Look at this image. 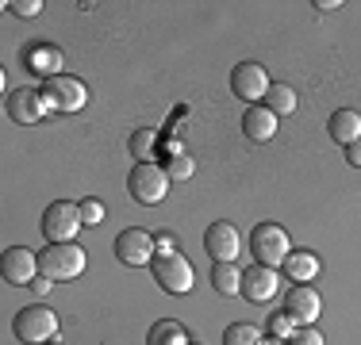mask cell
Returning a JSON list of instances; mask_svg holds the SVG:
<instances>
[{"label": "cell", "instance_id": "obj_1", "mask_svg": "<svg viewBox=\"0 0 361 345\" xmlns=\"http://www.w3.org/2000/svg\"><path fill=\"white\" fill-rule=\"evenodd\" d=\"M85 265H89V257L73 242H47V249L39 253V276H47L50 284L77 280L85 272Z\"/></svg>", "mask_w": 361, "mask_h": 345}, {"label": "cell", "instance_id": "obj_2", "mask_svg": "<svg viewBox=\"0 0 361 345\" xmlns=\"http://www.w3.org/2000/svg\"><path fill=\"white\" fill-rule=\"evenodd\" d=\"M150 272H154V284H158L161 291H169V296H185V291H192V265H188V257L173 249V253H158L150 261Z\"/></svg>", "mask_w": 361, "mask_h": 345}, {"label": "cell", "instance_id": "obj_3", "mask_svg": "<svg viewBox=\"0 0 361 345\" xmlns=\"http://www.w3.org/2000/svg\"><path fill=\"white\" fill-rule=\"evenodd\" d=\"M127 192H131V200L142 203V207L161 203L169 192V172L161 165H154V161H139V165L131 169V177H127Z\"/></svg>", "mask_w": 361, "mask_h": 345}, {"label": "cell", "instance_id": "obj_4", "mask_svg": "<svg viewBox=\"0 0 361 345\" xmlns=\"http://www.w3.org/2000/svg\"><path fill=\"white\" fill-rule=\"evenodd\" d=\"M250 253L257 257V265H285V257L292 253V242H288V230L281 222H257L254 234H250Z\"/></svg>", "mask_w": 361, "mask_h": 345}, {"label": "cell", "instance_id": "obj_5", "mask_svg": "<svg viewBox=\"0 0 361 345\" xmlns=\"http://www.w3.org/2000/svg\"><path fill=\"white\" fill-rule=\"evenodd\" d=\"M12 330H16V338L27 341V345H47V341L58 338V315L42 303H31L16 315Z\"/></svg>", "mask_w": 361, "mask_h": 345}, {"label": "cell", "instance_id": "obj_6", "mask_svg": "<svg viewBox=\"0 0 361 345\" xmlns=\"http://www.w3.org/2000/svg\"><path fill=\"white\" fill-rule=\"evenodd\" d=\"M42 100H47L50 111H81L85 104H89V89H85V81H77L70 73H58L50 77V81H42Z\"/></svg>", "mask_w": 361, "mask_h": 345}, {"label": "cell", "instance_id": "obj_7", "mask_svg": "<svg viewBox=\"0 0 361 345\" xmlns=\"http://www.w3.org/2000/svg\"><path fill=\"white\" fill-rule=\"evenodd\" d=\"M81 203H70V200H54L42 211V234L47 242H73L77 230H81Z\"/></svg>", "mask_w": 361, "mask_h": 345}, {"label": "cell", "instance_id": "obj_8", "mask_svg": "<svg viewBox=\"0 0 361 345\" xmlns=\"http://www.w3.org/2000/svg\"><path fill=\"white\" fill-rule=\"evenodd\" d=\"M0 276L16 288H31L39 280V253L27 246H12L0 253Z\"/></svg>", "mask_w": 361, "mask_h": 345}, {"label": "cell", "instance_id": "obj_9", "mask_svg": "<svg viewBox=\"0 0 361 345\" xmlns=\"http://www.w3.org/2000/svg\"><path fill=\"white\" fill-rule=\"evenodd\" d=\"M116 257L123 265H131V269H142V265H150L154 257H158V246H154V234H146L142 227H127V230H119V238H116Z\"/></svg>", "mask_w": 361, "mask_h": 345}, {"label": "cell", "instance_id": "obj_10", "mask_svg": "<svg viewBox=\"0 0 361 345\" xmlns=\"http://www.w3.org/2000/svg\"><path fill=\"white\" fill-rule=\"evenodd\" d=\"M273 89L269 73H265V65L257 62H238L235 69H231V92H235L238 100H265Z\"/></svg>", "mask_w": 361, "mask_h": 345}, {"label": "cell", "instance_id": "obj_11", "mask_svg": "<svg viewBox=\"0 0 361 345\" xmlns=\"http://www.w3.org/2000/svg\"><path fill=\"white\" fill-rule=\"evenodd\" d=\"M281 291V272L269 269V265H250L243 272V299L250 303H273Z\"/></svg>", "mask_w": 361, "mask_h": 345}, {"label": "cell", "instance_id": "obj_12", "mask_svg": "<svg viewBox=\"0 0 361 345\" xmlns=\"http://www.w3.org/2000/svg\"><path fill=\"white\" fill-rule=\"evenodd\" d=\"M204 249H208L212 261H235L238 249H243V234H238L235 222L219 219L208 227V234H204Z\"/></svg>", "mask_w": 361, "mask_h": 345}, {"label": "cell", "instance_id": "obj_13", "mask_svg": "<svg viewBox=\"0 0 361 345\" xmlns=\"http://www.w3.org/2000/svg\"><path fill=\"white\" fill-rule=\"evenodd\" d=\"M285 310L296 318V326H315V318L323 315V299L312 284H292L285 296Z\"/></svg>", "mask_w": 361, "mask_h": 345}, {"label": "cell", "instance_id": "obj_14", "mask_svg": "<svg viewBox=\"0 0 361 345\" xmlns=\"http://www.w3.org/2000/svg\"><path fill=\"white\" fill-rule=\"evenodd\" d=\"M4 108H8V119H12V123H20V127L39 123V119L50 111L47 100H42V92H35V89H16V92H8Z\"/></svg>", "mask_w": 361, "mask_h": 345}, {"label": "cell", "instance_id": "obj_15", "mask_svg": "<svg viewBox=\"0 0 361 345\" xmlns=\"http://www.w3.org/2000/svg\"><path fill=\"white\" fill-rule=\"evenodd\" d=\"M23 65L31 69L35 77H42V81H50V77H58V69H62V50L50 46V42H31L27 50H23Z\"/></svg>", "mask_w": 361, "mask_h": 345}, {"label": "cell", "instance_id": "obj_16", "mask_svg": "<svg viewBox=\"0 0 361 345\" xmlns=\"http://www.w3.org/2000/svg\"><path fill=\"white\" fill-rule=\"evenodd\" d=\"M243 134L250 138V142H273V134H277V115H273L265 104H250V108L243 111Z\"/></svg>", "mask_w": 361, "mask_h": 345}, {"label": "cell", "instance_id": "obj_17", "mask_svg": "<svg viewBox=\"0 0 361 345\" xmlns=\"http://www.w3.org/2000/svg\"><path fill=\"white\" fill-rule=\"evenodd\" d=\"M281 269H285V276L292 284H312L315 276H319V257H315L312 249H292Z\"/></svg>", "mask_w": 361, "mask_h": 345}, {"label": "cell", "instance_id": "obj_18", "mask_svg": "<svg viewBox=\"0 0 361 345\" xmlns=\"http://www.w3.org/2000/svg\"><path fill=\"white\" fill-rule=\"evenodd\" d=\"M326 131H331V138H334V142H342V146L357 142V138H361V111L338 108L331 115V123H326Z\"/></svg>", "mask_w": 361, "mask_h": 345}, {"label": "cell", "instance_id": "obj_19", "mask_svg": "<svg viewBox=\"0 0 361 345\" xmlns=\"http://www.w3.org/2000/svg\"><path fill=\"white\" fill-rule=\"evenodd\" d=\"M243 272L246 269H238L235 261H216L212 265V288H216L219 296H227V299L243 296Z\"/></svg>", "mask_w": 361, "mask_h": 345}, {"label": "cell", "instance_id": "obj_20", "mask_svg": "<svg viewBox=\"0 0 361 345\" xmlns=\"http://www.w3.org/2000/svg\"><path fill=\"white\" fill-rule=\"evenodd\" d=\"M146 345H192V341H188V330L177 318H158L146 334Z\"/></svg>", "mask_w": 361, "mask_h": 345}, {"label": "cell", "instance_id": "obj_21", "mask_svg": "<svg viewBox=\"0 0 361 345\" xmlns=\"http://www.w3.org/2000/svg\"><path fill=\"white\" fill-rule=\"evenodd\" d=\"M265 100H269L265 108H269L277 119H281V115H292V111L300 108V96H296V89H292V84H273Z\"/></svg>", "mask_w": 361, "mask_h": 345}, {"label": "cell", "instance_id": "obj_22", "mask_svg": "<svg viewBox=\"0 0 361 345\" xmlns=\"http://www.w3.org/2000/svg\"><path fill=\"white\" fill-rule=\"evenodd\" d=\"M223 345H262V330L254 322H235L223 330Z\"/></svg>", "mask_w": 361, "mask_h": 345}, {"label": "cell", "instance_id": "obj_23", "mask_svg": "<svg viewBox=\"0 0 361 345\" xmlns=\"http://www.w3.org/2000/svg\"><path fill=\"white\" fill-rule=\"evenodd\" d=\"M154 131H146V127H139V131H131V138H127V150H131V158L135 161H150V153H154Z\"/></svg>", "mask_w": 361, "mask_h": 345}, {"label": "cell", "instance_id": "obj_24", "mask_svg": "<svg viewBox=\"0 0 361 345\" xmlns=\"http://www.w3.org/2000/svg\"><path fill=\"white\" fill-rule=\"evenodd\" d=\"M166 172H169V180H192V172H196V161L188 158V153H173L169 158V165H166Z\"/></svg>", "mask_w": 361, "mask_h": 345}, {"label": "cell", "instance_id": "obj_25", "mask_svg": "<svg viewBox=\"0 0 361 345\" xmlns=\"http://www.w3.org/2000/svg\"><path fill=\"white\" fill-rule=\"evenodd\" d=\"M296 330H300V326H296V318H292L288 310H281V315H273V318H269V338H281V341H288Z\"/></svg>", "mask_w": 361, "mask_h": 345}, {"label": "cell", "instance_id": "obj_26", "mask_svg": "<svg viewBox=\"0 0 361 345\" xmlns=\"http://www.w3.org/2000/svg\"><path fill=\"white\" fill-rule=\"evenodd\" d=\"M81 222L85 227H100V222H104V203L100 200H81Z\"/></svg>", "mask_w": 361, "mask_h": 345}, {"label": "cell", "instance_id": "obj_27", "mask_svg": "<svg viewBox=\"0 0 361 345\" xmlns=\"http://www.w3.org/2000/svg\"><path fill=\"white\" fill-rule=\"evenodd\" d=\"M288 345H326V341H323V334L315 330V326H300V330L288 338Z\"/></svg>", "mask_w": 361, "mask_h": 345}, {"label": "cell", "instance_id": "obj_28", "mask_svg": "<svg viewBox=\"0 0 361 345\" xmlns=\"http://www.w3.org/2000/svg\"><path fill=\"white\" fill-rule=\"evenodd\" d=\"M8 8H12L16 15H23V20H31V15L42 12V0H12Z\"/></svg>", "mask_w": 361, "mask_h": 345}, {"label": "cell", "instance_id": "obj_29", "mask_svg": "<svg viewBox=\"0 0 361 345\" xmlns=\"http://www.w3.org/2000/svg\"><path fill=\"white\" fill-rule=\"evenodd\" d=\"M346 161H350L354 169H361V138H357V142H350V146H346Z\"/></svg>", "mask_w": 361, "mask_h": 345}, {"label": "cell", "instance_id": "obj_30", "mask_svg": "<svg viewBox=\"0 0 361 345\" xmlns=\"http://www.w3.org/2000/svg\"><path fill=\"white\" fill-rule=\"evenodd\" d=\"M154 246H158V253H173V238H169V234H158V238H154Z\"/></svg>", "mask_w": 361, "mask_h": 345}, {"label": "cell", "instance_id": "obj_31", "mask_svg": "<svg viewBox=\"0 0 361 345\" xmlns=\"http://www.w3.org/2000/svg\"><path fill=\"white\" fill-rule=\"evenodd\" d=\"M31 291H35V296H47V291H50V280H47V276H39V280L31 284Z\"/></svg>", "mask_w": 361, "mask_h": 345}, {"label": "cell", "instance_id": "obj_32", "mask_svg": "<svg viewBox=\"0 0 361 345\" xmlns=\"http://www.w3.org/2000/svg\"><path fill=\"white\" fill-rule=\"evenodd\" d=\"M315 8L319 12H334V8H342V0H315Z\"/></svg>", "mask_w": 361, "mask_h": 345}, {"label": "cell", "instance_id": "obj_33", "mask_svg": "<svg viewBox=\"0 0 361 345\" xmlns=\"http://www.w3.org/2000/svg\"><path fill=\"white\" fill-rule=\"evenodd\" d=\"M262 345H288V341H281V338H262Z\"/></svg>", "mask_w": 361, "mask_h": 345}, {"label": "cell", "instance_id": "obj_34", "mask_svg": "<svg viewBox=\"0 0 361 345\" xmlns=\"http://www.w3.org/2000/svg\"><path fill=\"white\" fill-rule=\"evenodd\" d=\"M47 345H58V338H54V341H47Z\"/></svg>", "mask_w": 361, "mask_h": 345}]
</instances>
